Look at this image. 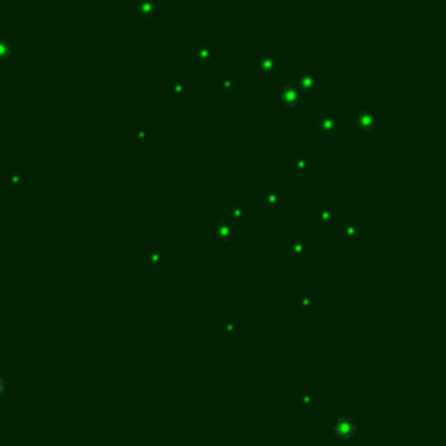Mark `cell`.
I'll return each instance as SVG.
<instances>
[{"instance_id": "1", "label": "cell", "mask_w": 446, "mask_h": 446, "mask_svg": "<svg viewBox=\"0 0 446 446\" xmlns=\"http://www.w3.org/2000/svg\"><path fill=\"white\" fill-rule=\"evenodd\" d=\"M379 124V115H377L375 110L366 108L361 110V112L356 115V126H358L359 131H373Z\"/></svg>"}, {"instance_id": "2", "label": "cell", "mask_w": 446, "mask_h": 446, "mask_svg": "<svg viewBox=\"0 0 446 446\" xmlns=\"http://www.w3.org/2000/svg\"><path fill=\"white\" fill-rule=\"evenodd\" d=\"M279 98H281L284 107H296L301 101V91L296 86H286L279 91Z\"/></svg>"}, {"instance_id": "3", "label": "cell", "mask_w": 446, "mask_h": 446, "mask_svg": "<svg viewBox=\"0 0 446 446\" xmlns=\"http://www.w3.org/2000/svg\"><path fill=\"white\" fill-rule=\"evenodd\" d=\"M256 68H258V74L260 75H272V74H275V70L279 68V61L274 54L267 53L258 59Z\"/></svg>"}, {"instance_id": "4", "label": "cell", "mask_w": 446, "mask_h": 446, "mask_svg": "<svg viewBox=\"0 0 446 446\" xmlns=\"http://www.w3.org/2000/svg\"><path fill=\"white\" fill-rule=\"evenodd\" d=\"M317 129L324 134H333L338 129V119L333 113H324L317 119Z\"/></svg>"}, {"instance_id": "5", "label": "cell", "mask_w": 446, "mask_h": 446, "mask_svg": "<svg viewBox=\"0 0 446 446\" xmlns=\"http://www.w3.org/2000/svg\"><path fill=\"white\" fill-rule=\"evenodd\" d=\"M317 84H319V79H317V75L314 72H303L298 77V86L296 87L301 92H312L317 87Z\"/></svg>"}, {"instance_id": "6", "label": "cell", "mask_w": 446, "mask_h": 446, "mask_svg": "<svg viewBox=\"0 0 446 446\" xmlns=\"http://www.w3.org/2000/svg\"><path fill=\"white\" fill-rule=\"evenodd\" d=\"M159 9L157 0H138L136 4V14L138 18H152Z\"/></svg>"}, {"instance_id": "7", "label": "cell", "mask_w": 446, "mask_h": 446, "mask_svg": "<svg viewBox=\"0 0 446 446\" xmlns=\"http://www.w3.org/2000/svg\"><path fill=\"white\" fill-rule=\"evenodd\" d=\"M194 58L197 63H201V65H207V63H211L215 59V51L211 45L207 44H199L197 48L194 49Z\"/></svg>"}, {"instance_id": "8", "label": "cell", "mask_w": 446, "mask_h": 446, "mask_svg": "<svg viewBox=\"0 0 446 446\" xmlns=\"http://www.w3.org/2000/svg\"><path fill=\"white\" fill-rule=\"evenodd\" d=\"M185 89H186V84L181 82V80H173L169 84V92H171L175 98H181L185 95Z\"/></svg>"}, {"instance_id": "9", "label": "cell", "mask_w": 446, "mask_h": 446, "mask_svg": "<svg viewBox=\"0 0 446 446\" xmlns=\"http://www.w3.org/2000/svg\"><path fill=\"white\" fill-rule=\"evenodd\" d=\"M9 54H11V44L6 40H0V59L9 58Z\"/></svg>"}, {"instance_id": "10", "label": "cell", "mask_w": 446, "mask_h": 446, "mask_svg": "<svg viewBox=\"0 0 446 446\" xmlns=\"http://www.w3.org/2000/svg\"><path fill=\"white\" fill-rule=\"evenodd\" d=\"M232 87H233V79L232 77H225L222 82H220V89H222L223 92L232 91Z\"/></svg>"}, {"instance_id": "11", "label": "cell", "mask_w": 446, "mask_h": 446, "mask_svg": "<svg viewBox=\"0 0 446 446\" xmlns=\"http://www.w3.org/2000/svg\"><path fill=\"white\" fill-rule=\"evenodd\" d=\"M21 180H23V176H21V173H12V175L9 176V183L12 185V186H18L19 183H21Z\"/></svg>"}, {"instance_id": "12", "label": "cell", "mask_w": 446, "mask_h": 446, "mask_svg": "<svg viewBox=\"0 0 446 446\" xmlns=\"http://www.w3.org/2000/svg\"><path fill=\"white\" fill-rule=\"evenodd\" d=\"M4 392H6V382L0 379V396H2Z\"/></svg>"}]
</instances>
